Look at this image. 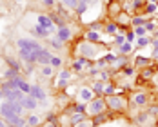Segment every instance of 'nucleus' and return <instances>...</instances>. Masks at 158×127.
Here are the masks:
<instances>
[{
	"label": "nucleus",
	"mask_w": 158,
	"mask_h": 127,
	"mask_svg": "<svg viewBox=\"0 0 158 127\" xmlns=\"http://www.w3.org/2000/svg\"><path fill=\"white\" fill-rule=\"evenodd\" d=\"M26 111L24 107H22V104L20 102H2L0 104V116L4 118V120H9L11 116H15V114H18V116H22V113Z\"/></svg>",
	"instance_id": "1"
},
{
	"label": "nucleus",
	"mask_w": 158,
	"mask_h": 127,
	"mask_svg": "<svg viewBox=\"0 0 158 127\" xmlns=\"http://www.w3.org/2000/svg\"><path fill=\"white\" fill-rule=\"evenodd\" d=\"M106 98V105L107 111L111 113H124L127 107V100L122 95H111V96H104Z\"/></svg>",
	"instance_id": "2"
},
{
	"label": "nucleus",
	"mask_w": 158,
	"mask_h": 127,
	"mask_svg": "<svg viewBox=\"0 0 158 127\" xmlns=\"http://www.w3.org/2000/svg\"><path fill=\"white\" fill-rule=\"evenodd\" d=\"M129 104L136 109H143L149 105V93L145 91H135L133 95L129 96Z\"/></svg>",
	"instance_id": "3"
},
{
	"label": "nucleus",
	"mask_w": 158,
	"mask_h": 127,
	"mask_svg": "<svg viewBox=\"0 0 158 127\" xmlns=\"http://www.w3.org/2000/svg\"><path fill=\"white\" fill-rule=\"evenodd\" d=\"M107 111V105H106V98L104 96H95L89 104H87V114L95 116V114H100V113Z\"/></svg>",
	"instance_id": "4"
},
{
	"label": "nucleus",
	"mask_w": 158,
	"mask_h": 127,
	"mask_svg": "<svg viewBox=\"0 0 158 127\" xmlns=\"http://www.w3.org/2000/svg\"><path fill=\"white\" fill-rule=\"evenodd\" d=\"M80 55L84 58H87V60H91V58L98 60V44H93L89 40H84L80 44Z\"/></svg>",
	"instance_id": "5"
},
{
	"label": "nucleus",
	"mask_w": 158,
	"mask_h": 127,
	"mask_svg": "<svg viewBox=\"0 0 158 127\" xmlns=\"http://www.w3.org/2000/svg\"><path fill=\"white\" fill-rule=\"evenodd\" d=\"M16 46H18V49H26V51H38V49L42 47L40 42H36L33 38H18Z\"/></svg>",
	"instance_id": "6"
},
{
	"label": "nucleus",
	"mask_w": 158,
	"mask_h": 127,
	"mask_svg": "<svg viewBox=\"0 0 158 127\" xmlns=\"http://www.w3.org/2000/svg\"><path fill=\"white\" fill-rule=\"evenodd\" d=\"M24 93L20 89H9V91H4V100L6 102H22L24 98Z\"/></svg>",
	"instance_id": "7"
},
{
	"label": "nucleus",
	"mask_w": 158,
	"mask_h": 127,
	"mask_svg": "<svg viewBox=\"0 0 158 127\" xmlns=\"http://www.w3.org/2000/svg\"><path fill=\"white\" fill-rule=\"evenodd\" d=\"M56 38H58V40H62L64 44H65V42H69V40L73 38V31H71V27H69V26L56 27Z\"/></svg>",
	"instance_id": "8"
},
{
	"label": "nucleus",
	"mask_w": 158,
	"mask_h": 127,
	"mask_svg": "<svg viewBox=\"0 0 158 127\" xmlns=\"http://www.w3.org/2000/svg\"><path fill=\"white\" fill-rule=\"evenodd\" d=\"M122 11H124L122 4H120L118 0H111V2H109V7H107V16H109V18H116V16L120 15Z\"/></svg>",
	"instance_id": "9"
},
{
	"label": "nucleus",
	"mask_w": 158,
	"mask_h": 127,
	"mask_svg": "<svg viewBox=\"0 0 158 127\" xmlns=\"http://www.w3.org/2000/svg\"><path fill=\"white\" fill-rule=\"evenodd\" d=\"M49 60H51V53H49L48 49L40 47L36 51V63L42 67V65H49Z\"/></svg>",
	"instance_id": "10"
},
{
	"label": "nucleus",
	"mask_w": 158,
	"mask_h": 127,
	"mask_svg": "<svg viewBox=\"0 0 158 127\" xmlns=\"http://www.w3.org/2000/svg\"><path fill=\"white\" fill-rule=\"evenodd\" d=\"M36 22H38V26H42V27H46L48 31H55V22L51 20V16L49 15H38L36 16Z\"/></svg>",
	"instance_id": "11"
},
{
	"label": "nucleus",
	"mask_w": 158,
	"mask_h": 127,
	"mask_svg": "<svg viewBox=\"0 0 158 127\" xmlns=\"http://www.w3.org/2000/svg\"><path fill=\"white\" fill-rule=\"evenodd\" d=\"M20 104H22V107H24L26 111H35V109L38 107V100H36V98H33L31 95H26L24 98H22V102H20Z\"/></svg>",
	"instance_id": "12"
},
{
	"label": "nucleus",
	"mask_w": 158,
	"mask_h": 127,
	"mask_svg": "<svg viewBox=\"0 0 158 127\" xmlns=\"http://www.w3.org/2000/svg\"><path fill=\"white\" fill-rule=\"evenodd\" d=\"M29 95H31L33 98H36L38 102H46V98H48L46 91H44L40 85H36V84H35V85H31V93H29Z\"/></svg>",
	"instance_id": "13"
},
{
	"label": "nucleus",
	"mask_w": 158,
	"mask_h": 127,
	"mask_svg": "<svg viewBox=\"0 0 158 127\" xmlns=\"http://www.w3.org/2000/svg\"><path fill=\"white\" fill-rule=\"evenodd\" d=\"M114 22L118 24V27H129L131 26V16H129L127 11H122L120 15L114 18Z\"/></svg>",
	"instance_id": "14"
},
{
	"label": "nucleus",
	"mask_w": 158,
	"mask_h": 127,
	"mask_svg": "<svg viewBox=\"0 0 158 127\" xmlns=\"http://www.w3.org/2000/svg\"><path fill=\"white\" fill-rule=\"evenodd\" d=\"M78 95H80V100H82V102H85V104H89V102L95 98V93H93V89H91V87H80Z\"/></svg>",
	"instance_id": "15"
},
{
	"label": "nucleus",
	"mask_w": 158,
	"mask_h": 127,
	"mask_svg": "<svg viewBox=\"0 0 158 127\" xmlns=\"http://www.w3.org/2000/svg\"><path fill=\"white\" fill-rule=\"evenodd\" d=\"M85 40H89V42H93V44H100V42H102V35H100V31L87 29V31H85Z\"/></svg>",
	"instance_id": "16"
},
{
	"label": "nucleus",
	"mask_w": 158,
	"mask_h": 127,
	"mask_svg": "<svg viewBox=\"0 0 158 127\" xmlns=\"http://www.w3.org/2000/svg\"><path fill=\"white\" fill-rule=\"evenodd\" d=\"M155 73H156V69H155V67H151V65H147V67H142V71L138 73V78L151 80V76H155Z\"/></svg>",
	"instance_id": "17"
},
{
	"label": "nucleus",
	"mask_w": 158,
	"mask_h": 127,
	"mask_svg": "<svg viewBox=\"0 0 158 127\" xmlns=\"http://www.w3.org/2000/svg\"><path fill=\"white\" fill-rule=\"evenodd\" d=\"M106 122H109V114L104 111V113H100V114H95L93 116V125L98 127V125H104Z\"/></svg>",
	"instance_id": "18"
},
{
	"label": "nucleus",
	"mask_w": 158,
	"mask_h": 127,
	"mask_svg": "<svg viewBox=\"0 0 158 127\" xmlns=\"http://www.w3.org/2000/svg\"><path fill=\"white\" fill-rule=\"evenodd\" d=\"M118 24L114 22V20H109L107 24H106V27H104V31H106V35H109V36H114V35H118Z\"/></svg>",
	"instance_id": "19"
},
{
	"label": "nucleus",
	"mask_w": 158,
	"mask_h": 127,
	"mask_svg": "<svg viewBox=\"0 0 158 127\" xmlns=\"http://www.w3.org/2000/svg\"><path fill=\"white\" fill-rule=\"evenodd\" d=\"M151 60H153V58H145L142 55H138V56H135V60L131 63H133L135 67H147V65H151Z\"/></svg>",
	"instance_id": "20"
},
{
	"label": "nucleus",
	"mask_w": 158,
	"mask_h": 127,
	"mask_svg": "<svg viewBox=\"0 0 158 127\" xmlns=\"http://www.w3.org/2000/svg\"><path fill=\"white\" fill-rule=\"evenodd\" d=\"M135 44H131V42H126V44H122L120 47H118V53L122 55V56H129V55H133V51H135Z\"/></svg>",
	"instance_id": "21"
},
{
	"label": "nucleus",
	"mask_w": 158,
	"mask_h": 127,
	"mask_svg": "<svg viewBox=\"0 0 158 127\" xmlns=\"http://www.w3.org/2000/svg\"><path fill=\"white\" fill-rule=\"evenodd\" d=\"M87 116L84 114V113H71V116H69V124H71V127L78 125L80 122H84Z\"/></svg>",
	"instance_id": "22"
},
{
	"label": "nucleus",
	"mask_w": 158,
	"mask_h": 127,
	"mask_svg": "<svg viewBox=\"0 0 158 127\" xmlns=\"http://www.w3.org/2000/svg\"><path fill=\"white\" fill-rule=\"evenodd\" d=\"M104 82L102 80H95L93 82V85H91V89H93V93H95V96H104Z\"/></svg>",
	"instance_id": "23"
},
{
	"label": "nucleus",
	"mask_w": 158,
	"mask_h": 127,
	"mask_svg": "<svg viewBox=\"0 0 158 127\" xmlns=\"http://www.w3.org/2000/svg\"><path fill=\"white\" fill-rule=\"evenodd\" d=\"M158 11V2H147L145 7H143V15H156Z\"/></svg>",
	"instance_id": "24"
},
{
	"label": "nucleus",
	"mask_w": 158,
	"mask_h": 127,
	"mask_svg": "<svg viewBox=\"0 0 158 127\" xmlns=\"http://www.w3.org/2000/svg\"><path fill=\"white\" fill-rule=\"evenodd\" d=\"M33 33H35V36H38V38H48L49 35H51V31H48L46 27H42V26H35L33 27Z\"/></svg>",
	"instance_id": "25"
},
{
	"label": "nucleus",
	"mask_w": 158,
	"mask_h": 127,
	"mask_svg": "<svg viewBox=\"0 0 158 127\" xmlns=\"http://www.w3.org/2000/svg\"><path fill=\"white\" fill-rule=\"evenodd\" d=\"M58 78H60V80H58V85H60V87L67 85V84H69V78H71V71H69V69H64Z\"/></svg>",
	"instance_id": "26"
},
{
	"label": "nucleus",
	"mask_w": 158,
	"mask_h": 127,
	"mask_svg": "<svg viewBox=\"0 0 158 127\" xmlns=\"http://www.w3.org/2000/svg\"><path fill=\"white\" fill-rule=\"evenodd\" d=\"M151 44V36H136V44H135V47L136 49H142L145 46H149Z\"/></svg>",
	"instance_id": "27"
},
{
	"label": "nucleus",
	"mask_w": 158,
	"mask_h": 127,
	"mask_svg": "<svg viewBox=\"0 0 158 127\" xmlns=\"http://www.w3.org/2000/svg\"><path fill=\"white\" fill-rule=\"evenodd\" d=\"M18 89H20L24 95H29V93H31V84H27L26 80L20 76V82H18Z\"/></svg>",
	"instance_id": "28"
},
{
	"label": "nucleus",
	"mask_w": 158,
	"mask_h": 127,
	"mask_svg": "<svg viewBox=\"0 0 158 127\" xmlns=\"http://www.w3.org/2000/svg\"><path fill=\"white\" fill-rule=\"evenodd\" d=\"M145 22H147L145 15H138V16H135V18H131V26H133V27H138V26H145Z\"/></svg>",
	"instance_id": "29"
},
{
	"label": "nucleus",
	"mask_w": 158,
	"mask_h": 127,
	"mask_svg": "<svg viewBox=\"0 0 158 127\" xmlns=\"http://www.w3.org/2000/svg\"><path fill=\"white\" fill-rule=\"evenodd\" d=\"M122 73H124L126 76H135V75H136V67H135L133 63H126V65L122 67Z\"/></svg>",
	"instance_id": "30"
},
{
	"label": "nucleus",
	"mask_w": 158,
	"mask_h": 127,
	"mask_svg": "<svg viewBox=\"0 0 158 127\" xmlns=\"http://www.w3.org/2000/svg\"><path fill=\"white\" fill-rule=\"evenodd\" d=\"M116 85L113 84V82H109V84H106V87H104V96H111V95H116Z\"/></svg>",
	"instance_id": "31"
},
{
	"label": "nucleus",
	"mask_w": 158,
	"mask_h": 127,
	"mask_svg": "<svg viewBox=\"0 0 158 127\" xmlns=\"http://www.w3.org/2000/svg\"><path fill=\"white\" fill-rule=\"evenodd\" d=\"M71 113H84V114H87V104H85V102L75 104V105L71 107Z\"/></svg>",
	"instance_id": "32"
},
{
	"label": "nucleus",
	"mask_w": 158,
	"mask_h": 127,
	"mask_svg": "<svg viewBox=\"0 0 158 127\" xmlns=\"http://www.w3.org/2000/svg\"><path fill=\"white\" fill-rule=\"evenodd\" d=\"M143 27H145V31H147V35H149V33H155V31L158 29V22H156V20H147Z\"/></svg>",
	"instance_id": "33"
},
{
	"label": "nucleus",
	"mask_w": 158,
	"mask_h": 127,
	"mask_svg": "<svg viewBox=\"0 0 158 127\" xmlns=\"http://www.w3.org/2000/svg\"><path fill=\"white\" fill-rule=\"evenodd\" d=\"M87 9H89V4H87L85 0H78V6H77V9H75V11H77L78 15H84Z\"/></svg>",
	"instance_id": "34"
},
{
	"label": "nucleus",
	"mask_w": 158,
	"mask_h": 127,
	"mask_svg": "<svg viewBox=\"0 0 158 127\" xmlns=\"http://www.w3.org/2000/svg\"><path fill=\"white\" fill-rule=\"evenodd\" d=\"M151 46H153V60H158V36H151Z\"/></svg>",
	"instance_id": "35"
},
{
	"label": "nucleus",
	"mask_w": 158,
	"mask_h": 127,
	"mask_svg": "<svg viewBox=\"0 0 158 127\" xmlns=\"http://www.w3.org/2000/svg\"><path fill=\"white\" fill-rule=\"evenodd\" d=\"M27 125L29 127H38L40 125V116H36V114H31V116H27Z\"/></svg>",
	"instance_id": "36"
},
{
	"label": "nucleus",
	"mask_w": 158,
	"mask_h": 127,
	"mask_svg": "<svg viewBox=\"0 0 158 127\" xmlns=\"http://www.w3.org/2000/svg\"><path fill=\"white\" fill-rule=\"evenodd\" d=\"M113 42H114V46H116V47H120L122 44H126V35H124V33L114 35V36H113Z\"/></svg>",
	"instance_id": "37"
},
{
	"label": "nucleus",
	"mask_w": 158,
	"mask_h": 127,
	"mask_svg": "<svg viewBox=\"0 0 158 127\" xmlns=\"http://www.w3.org/2000/svg\"><path fill=\"white\" fill-rule=\"evenodd\" d=\"M49 65H51V67H55V69L62 67V58H60V56H55V55H51V60H49Z\"/></svg>",
	"instance_id": "38"
},
{
	"label": "nucleus",
	"mask_w": 158,
	"mask_h": 127,
	"mask_svg": "<svg viewBox=\"0 0 158 127\" xmlns=\"http://www.w3.org/2000/svg\"><path fill=\"white\" fill-rule=\"evenodd\" d=\"M49 44H51V47H55V49H64V42L58 40L56 36H53V38L49 40Z\"/></svg>",
	"instance_id": "39"
},
{
	"label": "nucleus",
	"mask_w": 158,
	"mask_h": 127,
	"mask_svg": "<svg viewBox=\"0 0 158 127\" xmlns=\"http://www.w3.org/2000/svg\"><path fill=\"white\" fill-rule=\"evenodd\" d=\"M62 6L64 7H67V9H77L78 0H62Z\"/></svg>",
	"instance_id": "40"
},
{
	"label": "nucleus",
	"mask_w": 158,
	"mask_h": 127,
	"mask_svg": "<svg viewBox=\"0 0 158 127\" xmlns=\"http://www.w3.org/2000/svg\"><path fill=\"white\" fill-rule=\"evenodd\" d=\"M40 73H42L44 76H53V67H51V65H42V67H40Z\"/></svg>",
	"instance_id": "41"
},
{
	"label": "nucleus",
	"mask_w": 158,
	"mask_h": 127,
	"mask_svg": "<svg viewBox=\"0 0 158 127\" xmlns=\"http://www.w3.org/2000/svg\"><path fill=\"white\" fill-rule=\"evenodd\" d=\"M133 31L136 36H147V31H145V27L143 26H138V27H133Z\"/></svg>",
	"instance_id": "42"
},
{
	"label": "nucleus",
	"mask_w": 158,
	"mask_h": 127,
	"mask_svg": "<svg viewBox=\"0 0 158 127\" xmlns=\"http://www.w3.org/2000/svg\"><path fill=\"white\" fill-rule=\"evenodd\" d=\"M124 35H126V42H131V44L136 42V35H135V31H126Z\"/></svg>",
	"instance_id": "43"
},
{
	"label": "nucleus",
	"mask_w": 158,
	"mask_h": 127,
	"mask_svg": "<svg viewBox=\"0 0 158 127\" xmlns=\"http://www.w3.org/2000/svg\"><path fill=\"white\" fill-rule=\"evenodd\" d=\"M7 63H9V67H11V69H15L16 73H20V63L16 62V60H13V58H9V60H7Z\"/></svg>",
	"instance_id": "44"
},
{
	"label": "nucleus",
	"mask_w": 158,
	"mask_h": 127,
	"mask_svg": "<svg viewBox=\"0 0 158 127\" xmlns=\"http://www.w3.org/2000/svg\"><path fill=\"white\" fill-rule=\"evenodd\" d=\"M75 127H95V125H93V120H87L85 118L84 122H80L78 125H75Z\"/></svg>",
	"instance_id": "45"
},
{
	"label": "nucleus",
	"mask_w": 158,
	"mask_h": 127,
	"mask_svg": "<svg viewBox=\"0 0 158 127\" xmlns=\"http://www.w3.org/2000/svg\"><path fill=\"white\" fill-rule=\"evenodd\" d=\"M42 4L48 6V7H53V6H55V0H42Z\"/></svg>",
	"instance_id": "46"
},
{
	"label": "nucleus",
	"mask_w": 158,
	"mask_h": 127,
	"mask_svg": "<svg viewBox=\"0 0 158 127\" xmlns=\"http://www.w3.org/2000/svg\"><path fill=\"white\" fill-rule=\"evenodd\" d=\"M46 127H56V122H48V125Z\"/></svg>",
	"instance_id": "47"
},
{
	"label": "nucleus",
	"mask_w": 158,
	"mask_h": 127,
	"mask_svg": "<svg viewBox=\"0 0 158 127\" xmlns=\"http://www.w3.org/2000/svg\"><path fill=\"white\" fill-rule=\"evenodd\" d=\"M0 127H7V124H6L4 120H0Z\"/></svg>",
	"instance_id": "48"
},
{
	"label": "nucleus",
	"mask_w": 158,
	"mask_h": 127,
	"mask_svg": "<svg viewBox=\"0 0 158 127\" xmlns=\"http://www.w3.org/2000/svg\"><path fill=\"white\" fill-rule=\"evenodd\" d=\"M0 98H4V91H2V87H0Z\"/></svg>",
	"instance_id": "49"
},
{
	"label": "nucleus",
	"mask_w": 158,
	"mask_h": 127,
	"mask_svg": "<svg viewBox=\"0 0 158 127\" xmlns=\"http://www.w3.org/2000/svg\"><path fill=\"white\" fill-rule=\"evenodd\" d=\"M147 2H158V0H147Z\"/></svg>",
	"instance_id": "50"
},
{
	"label": "nucleus",
	"mask_w": 158,
	"mask_h": 127,
	"mask_svg": "<svg viewBox=\"0 0 158 127\" xmlns=\"http://www.w3.org/2000/svg\"><path fill=\"white\" fill-rule=\"evenodd\" d=\"M155 69H156V73H158V67H155Z\"/></svg>",
	"instance_id": "51"
},
{
	"label": "nucleus",
	"mask_w": 158,
	"mask_h": 127,
	"mask_svg": "<svg viewBox=\"0 0 158 127\" xmlns=\"http://www.w3.org/2000/svg\"><path fill=\"white\" fill-rule=\"evenodd\" d=\"M7 127H15V125H7Z\"/></svg>",
	"instance_id": "52"
}]
</instances>
